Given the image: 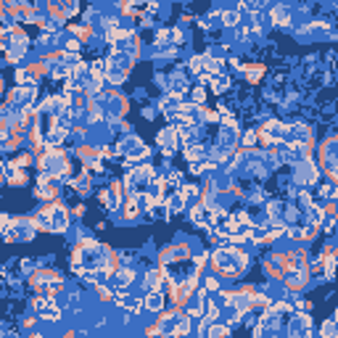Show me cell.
<instances>
[{
  "instance_id": "1",
  "label": "cell",
  "mask_w": 338,
  "mask_h": 338,
  "mask_svg": "<svg viewBox=\"0 0 338 338\" xmlns=\"http://www.w3.org/2000/svg\"><path fill=\"white\" fill-rule=\"evenodd\" d=\"M246 264H249V259L240 249H217L211 254V267L222 277H240Z\"/></svg>"
},
{
  "instance_id": "2",
  "label": "cell",
  "mask_w": 338,
  "mask_h": 338,
  "mask_svg": "<svg viewBox=\"0 0 338 338\" xmlns=\"http://www.w3.org/2000/svg\"><path fill=\"white\" fill-rule=\"evenodd\" d=\"M156 328H159L161 338H183L190 333V320L183 312H167V315L159 317Z\"/></svg>"
},
{
  "instance_id": "3",
  "label": "cell",
  "mask_w": 338,
  "mask_h": 338,
  "mask_svg": "<svg viewBox=\"0 0 338 338\" xmlns=\"http://www.w3.org/2000/svg\"><path fill=\"white\" fill-rule=\"evenodd\" d=\"M66 225H69V211H66V206L51 203V206L40 209L37 227H42V230H48V233H64Z\"/></svg>"
},
{
  "instance_id": "4",
  "label": "cell",
  "mask_w": 338,
  "mask_h": 338,
  "mask_svg": "<svg viewBox=\"0 0 338 338\" xmlns=\"http://www.w3.org/2000/svg\"><path fill=\"white\" fill-rule=\"evenodd\" d=\"M0 40H3V53H5L8 61H21L24 53L29 51V37H27V32L21 29V24L11 34H5V37H0Z\"/></svg>"
},
{
  "instance_id": "5",
  "label": "cell",
  "mask_w": 338,
  "mask_h": 338,
  "mask_svg": "<svg viewBox=\"0 0 338 338\" xmlns=\"http://www.w3.org/2000/svg\"><path fill=\"white\" fill-rule=\"evenodd\" d=\"M270 21L277 24V27H288V24L293 21V14L288 5H272L270 8Z\"/></svg>"
},
{
  "instance_id": "6",
  "label": "cell",
  "mask_w": 338,
  "mask_h": 338,
  "mask_svg": "<svg viewBox=\"0 0 338 338\" xmlns=\"http://www.w3.org/2000/svg\"><path fill=\"white\" fill-rule=\"evenodd\" d=\"M124 153L130 156V159H140V156H146L148 151H146V146H143L140 140H137V137H130V140H124Z\"/></svg>"
},
{
  "instance_id": "7",
  "label": "cell",
  "mask_w": 338,
  "mask_h": 338,
  "mask_svg": "<svg viewBox=\"0 0 338 338\" xmlns=\"http://www.w3.org/2000/svg\"><path fill=\"white\" fill-rule=\"evenodd\" d=\"M56 5H58V11H61V16L66 21H71L74 16L82 14V5L80 3H56Z\"/></svg>"
},
{
  "instance_id": "8",
  "label": "cell",
  "mask_w": 338,
  "mask_h": 338,
  "mask_svg": "<svg viewBox=\"0 0 338 338\" xmlns=\"http://www.w3.org/2000/svg\"><path fill=\"white\" fill-rule=\"evenodd\" d=\"M220 19H222V27H233V29L238 27L240 21H243V19H240V14H238L235 8H225V11L220 14Z\"/></svg>"
},
{
  "instance_id": "9",
  "label": "cell",
  "mask_w": 338,
  "mask_h": 338,
  "mask_svg": "<svg viewBox=\"0 0 338 338\" xmlns=\"http://www.w3.org/2000/svg\"><path fill=\"white\" fill-rule=\"evenodd\" d=\"M264 77V64H251L246 66V80L249 82H259Z\"/></svg>"
},
{
  "instance_id": "10",
  "label": "cell",
  "mask_w": 338,
  "mask_h": 338,
  "mask_svg": "<svg viewBox=\"0 0 338 338\" xmlns=\"http://www.w3.org/2000/svg\"><path fill=\"white\" fill-rule=\"evenodd\" d=\"M146 306H148L151 312H159L161 306H164V296H161L159 291H151V296L146 299Z\"/></svg>"
},
{
  "instance_id": "11",
  "label": "cell",
  "mask_w": 338,
  "mask_h": 338,
  "mask_svg": "<svg viewBox=\"0 0 338 338\" xmlns=\"http://www.w3.org/2000/svg\"><path fill=\"white\" fill-rule=\"evenodd\" d=\"M174 140H177V132H174V130H164V132L159 135V143H161V146H164L167 151H172Z\"/></svg>"
},
{
  "instance_id": "12",
  "label": "cell",
  "mask_w": 338,
  "mask_h": 338,
  "mask_svg": "<svg viewBox=\"0 0 338 338\" xmlns=\"http://www.w3.org/2000/svg\"><path fill=\"white\" fill-rule=\"evenodd\" d=\"M169 37H172V29H169V27H161L159 32H156V37H153V45H167Z\"/></svg>"
},
{
  "instance_id": "13",
  "label": "cell",
  "mask_w": 338,
  "mask_h": 338,
  "mask_svg": "<svg viewBox=\"0 0 338 338\" xmlns=\"http://www.w3.org/2000/svg\"><path fill=\"white\" fill-rule=\"evenodd\" d=\"M137 214H140V211H137V206L132 201H127V206H124V220H137Z\"/></svg>"
},
{
  "instance_id": "14",
  "label": "cell",
  "mask_w": 338,
  "mask_h": 338,
  "mask_svg": "<svg viewBox=\"0 0 338 338\" xmlns=\"http://www.w3.org/2000/svg\"><path fill=\"white\" fill-rule=\"evenodd\" d=\"M98 293H101V301H111V291L108 288H98Z\"/></svg>"
},
{
  "instance_id": "15",
  "label": "cell",
  "mask_w": 338,
  "mask_h": 338,
  "mask_svg": "<svg viewBox=\"0 0 338 338\" xmlns=\"http://www.w3.org/2000/svg\"><path fill=\"white\" fill-rule=\"evenodd\" d=\"M0 19H5V3H0Z\"/></svg>"
},
{
  "instance_id": "16",
  "label": "cell",
  "mask_w": 338,
  "mask_h": 338,
  "mask_svg": "<svg viewBox=\"0 0 338 338\" xmlns=\"http://www.w3.org/2000/svg\"><path fill=\"white\" fill-rule=\"evenodd\" d=\"M29 338H42V336H37V333H32V336H29Z\"/></svg>"
},
{
  "instance_id": "17",
  "label": "cell",
  "mask_w": 338,
  "mask_h": 338,
  "mask_svg": "<svg viewBox=\"0 0 338 338\" xmlns=\"http://www.w3.org/2000/svg\"><path fill=\"white\" fill-rule=\"evenodd\" d=\"M0 93H3V80H0Z\"/></svg>"
}]
</instances>
